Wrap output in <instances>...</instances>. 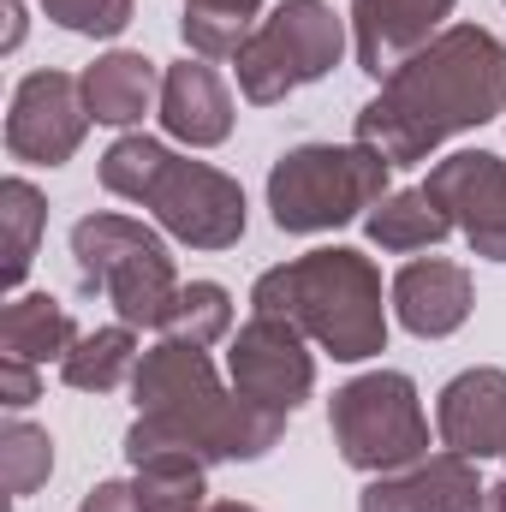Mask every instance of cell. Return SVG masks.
Listing matches in <instances>:
<instances>
[{
	"mask_svg": "<svg viewBox=\"0 0 506 512\" xmlns=\"http://www.w3.org/2000/svg\"><path fill=\"white\" fill-rule=\"evenodd\" d=\"M506 114V42L483 24H447L429 48L399 60L358 108V137L387 167L429 161L447 137Z\"/></svg>",
	"mask_w": 506,
	"mask_h": 512,
	"instance_id": "obj_1",
	"label": "cell"
},
{
	"mask_svg": "<svg viewBox=\"0 0 506 512\" xmlns=\"http://www.w3.org/2000/svg\"><path fill=\"white\" fill-rule=\"evenodd\" d=\"M131 399H137V423L126 429L131 465L149 453H191L203 465H239V459L274 453L286 435L280 411L251 405L239 387L215 376L203 346H185V340H161L137 358Z\"/></svg>",
	"mask_w": 506,
	"mask_h": 512,
	"instance_id": "obj_2",
	"label": "cell"
},
{
	"mask_svg": "<svg viewBox=\"0 0 506 512\" xmlns=\"http://www.w3.org/2000/svg\"><path fill=\"white\" fill-rule=\"evenodd\" d=\"M251 310L286 316L334 364H364L387 346L381 268L352 245H322V251H304L268 274H256Z\"/></svg>",
	"mask_w": 506,
	"mask_h": 512,
	"instance_id": "obj_3",
	"label": "cell"
},
{
	"mask_svg": "<svg viewBox=\"0 0 506 512\" xmlns=\"http://www.w3.org/2000/svg\"><path fill=\"white\" fill-rule=\"evenodd\" d=\"M102 185L126 203H143L161 233H173L191 251H233L245 239V185L227 179L209 161L173 155L167 143L126 131L120 143H108L102 155Z\"/></svg>",
	"mask_w": 506,
	"mask_h": 512,
	"instance_id": "obj_4",
	"label": "cell"
},
{
	"mask_svg": "<svg viewBox=\"0 0 506 512\" xmlns=\"http://www.w3.org/2000/svg\"><path fill=\"white\" fill-rule=\"evenodd\" d=\"M393 167L364 143H298L268 167V215L280 233H334L387 197Z\"/></svg>",
	"mask_w": 506,
	"mask_h": 512,
	"instance_id": "obj_5",
	"label": "cell"
},
{
	"mask_svg": "<svg viewBox=\"0 0 506 512\" xmlns=\"http://www.w3.org/2000/svg\"><path fill=\"white\" fill-rule=\"evenodd\" d=\"M72 262H78V280L102 292L126 328H155V334L167 328L179 304V268L161 245V233H149L131 215L96 209L72 227Z\"/></svg>",
	"mask_w": 506,
	"mask_h": 512,
	"instance_id": "obj_6",
	"label": "cell"
},
{
	"mask_svg": "<svg viewBox=\"0 0 506 512\" xmlns=\"http://www.w3.org/2000/svg\"><path fill=\"white\" fill-rule=\"evenodd\" d=\"M346 30L352 24L328 0H280V6H268L256 18V30L245 36V48L233 54V72H239L245 102L274 108L292 90L322 84L346 60V48H352Z\"/></svg>",
	"mask_w": 506,
	"mask_h": 512,
	"instance_id": "obj_7",
	"label": "cell"
},
{
	"mask_svg": "<svg viewBox=\"0 0 506 512\" xmlns=\"http://www.w3.org/2000/svg\"><path fill=\"white\" fill-rule=\"evenodd\" d=\"M328 429H334L340 459L364 477H387V471L429 459V417L405 370H370L346 382L328 405Z\"/></svg>",
	"mask_w": 506,
	"mask_h": 512,
	"instance_id": "obj_8",
	"label": "cell"
},
{
	"mask_svg": "<svg viewBox=\"0 0 506 512\" xmlns=\"http://www.w3.org/2000/svg\"><path fill=\"white\" fill-rule=\"evenodd\" d=\"M90 120V102H84V78L72 72H30L18 78L12 90V108H6V155L12 161H30V167H66L84 143Z\"/></svg>",
	"mask_w": 506,
	"mask_h": 512,
	"instance_id": "obj_9",
	"label": "cell"
},
{
	"mask_svg": "<svg viewBox=\"0 0 506 512\" xmlns=\"http://www.w3.org/2000/svg\"><path fill=\"white\" fill-rule=\"evenodd\" d=\"M227 376H233V387H239L251 405L292 417V411L310 399V387H316V358H310L304 334H298L286 316L251 310V322H245V328L233 334V346H227Z\"/></svg>",
	"mask_w": 506,
	"mask_h": 512,
	"instance_id": "obj_10",
	"label": "cell"
},
{
	"mask_svg": "<svg viewBox=\"0 0 506 512\" xmlns=\"http://www.w3.org/2000/svg\"><path fill=\"white\" fill-rule=\"evenodd\" d=\"M423 191L447 209L453 233L489 262H506V161L495 149H459L429 167Z\"/></svg>",
	"mask_w": 506,
	"mask_h": 512,
	"instance_id": "obj_11",
	"label": "cell"
},
{
	"mask_svg": "<svg viewBox=\"0 0 506 512\" xmlns=\"http://www.w3.org/2000/svg\"><path fill=\"white\" fill-rule=\"evenodd\" d=\"M459 0H352L346 24H352V54L370 78H387L399 60H411L417 48H429Z\"/></svg>",
	"mask_w": 506,
	"mask_h": 512,
	"instance_id": "obj_12",
	"label": "cell"
},
{
	"mask_svg": "<svg viewBox=\"0 0 506 512\" xmlns=\"http://www.w3.org/2000/svg\"><path fill=\"white\" fill-rule=\"evenodd\" d=\"M435 435L447 453L506 459V370L477 364V370L453 376L435 399Z\"/></svg>",
	"mask_w": 506,
	"mask_h": 512,
	"instance_id": "obj_13",
	"label": "cell"
},
{
	"mask_svg": "<svg viewBox=\"0 0 506 512\" xmlns=\"http://www.w3.org/2000/svg\"><path fill=\"white\" fill-rule=\"evenodd\" d=\"M489 483H477V459L465 453H429L405 471H387L376 477L364 495H358V512H477Z\"/></svg>",
	"mask_w": 506,
	"mask_h": 512,
	"instance_id": "obj_14",
	"label": "cell"
},
{
	"mask_svg": "<svg viewBox=\"0 0 506 512\" xmlns=\"http://www.w3.org/2000/svg\"><path fill=\"white\" fill-rule=\"evenodd\" d=\"M387 298H393V316H399L417 340H447V334H459V328L471 322L477 286H471V274H465L459 262H447V256H417V262H405V268L393 274Z\"/></svg>",
	"mask_w": 506,
	"mask_h": 512,
	"instance_id": "obj_15",
	"label": "cell"
},
{
	"mask_svg": "<svg viewBox=\"0 0 506 512\" xmlns=\"http://www.w3.org/2000/svg\"><path fill=\"white\" fill-rule=\"evenodd\" d=\"M161 131L191 149H215L233 137V96L209 60H179L161 72Z\"/></svg>",
	"mask_w": 506,
	"mask_h": 512,
	"instance_id": "obj_16",
	"label": "cell"
},
{
	"mask_svg": "<svg viewBox=\"0 0 506 512\" xmlns=\"http://www.w3.org/2000/svg\"><path fill=\"white\" fill-rule=\"evenodd\" d=\"M78 78H84V102L96 126H137L149 108H161V72L149 54L114 48L96 66H84Z\"/></svg>",
	"mask_w": 506,
	"mask_h": 512,
	"instance_id": "obj_17",
	"label": "cell"
},
{
	"mask_svg": "<svg viewBox=\"0 0 506 512\" xmlns=\"http://www.w3.org/2000/svg\"><path fill=\"white\" fill-rule=\"evenodd\" d=\"M78 346V322L60 298L48 292H12L0 310V358H24V364H66V352Z\"/></svg>",
	"mask_w": 506,
	"mask_h": 512,
	"instance_id": "obj_18",
	"label": "cell"
},
{
	"mask_svg": "<svg viewBox=\"0 0 506 512\" xmlns=\"http://www.w3.org/2000/svg\"><path fill=\"white\" fill-rule=\"evenodd\" d=\"M364 233H370V245L393 256H411V251H429V245H441L447 233H453V221H447V209L423 191V185H411V191H387L376 209L364 215Z\"/></svg>",
	"mask_w": 506,
	"mask_h": 512,
	"instance_id": "obj_19",
	"label": "cell"
},
{
	"mask_svg": "<svg viewBox=\"0 0 506 512\" xmlns=\"http://www.w3.org/2000/svg\"><path fill=\"white\" fill-rule=\"evenodd\" d=\"M137 512H203L209 507V465L191 453H149L131 465Z\"/></svg>",
	"mask_w": 506,
	"mask_h": 512,
	"instance_id": "obj_20",
	"label": "cell"
},
{
	"mask_svg": "<svg viewBox=\"0 0 506 512\" xmlns=\"http://www.w3.org/2000/svg\"><path fill=\"white\" fill-rule=\"evenodd\" d=\"M137 328L126 322H114V328H90V334H78V346L66 352V364H60V382L78 387V393H114V387H126L137 376Z\"/></svg>",
	"mask_w": 506,
	"mask_h": 512,
	"instance_id": "obj_21",
	"label": "cell"
},
{
	"mask_svg": "<svg viewBox=\"0 0 506 512\" xmlns=\"http://www.w3.org/2000/svg\"><path fill=\"white\" fill-rule=\"evenodd\" d=\"M262 6L268 0H185V18H179L185 48L197 60H233L245 48V36L256 30Z\"/></svg>",
	"mask_w": 506,
	"mask_h": 512,
	"instance_id": "obj_22",
	"label": "cell"
},
{
	"mask_svg": "<svg viewBox=\"0 0 506 512\" xmlns=\"http://www.w3.org/2000/svg\"><path fill=\"white\" fill-rule=\"evenodd\" d=\"M0 221H6V292L24 286L36 245H42V227H48V197L30 185V179H6L0 185Z\"/></svg>",
	"mask_w": 506,
	"mask_h": 512,
	"instance_id": "obj_23",
	"label": "cell"
},
{
	"mask_svg": "<svg viewBox=\"0 0 506 512\" xmlns=\"http://www.w3.org/2000/svg\"><path fill=\"white\" fill-rule=\"evenodd\" d=\"M227 334H233V298H227V286H215V280L179 286V304H173L161 340H185V346H203V352H209V346L227 340Z\"/></svg>",
	"mask_w": 506,
	"mask_h": 512,
	"instance_id": "obj_24",
	"label": "cell"
},
{
	"mask_svg": "<svg viewBox=\"0 0 506 512\" xmlns=\"http://www.w3.org/2000/svg\"><path fill=\"white\" fill-rule=\"evenodd\" d=\"M0 471H6V495L12 501H30L48 483V471H54V441L24 411H12L6 429H0Z\"/></svg>",
	"mask_w": 506,
	"mask_h": 512,
	"instance_id": "obj_25",
	"label": "cell"
},
{
	"mask_svg": "<svg viewBox=\"0 0 506 512\" xmlns=\"http://www.w3.org/2000/svg\"><path fill=\"white\" fill-rule=\"evenodd\" d=\"M60 30H72V36H96V42H108V36H120L131 24V12H137V0H36Z\"/></svg>",
	"mask_w": 506,
	"mask_h": 512,
	"instance_id": "obj_26",
	"label": "cell"
},
{
	"mask_svg": "<svg viewBox=\"0 0 506 512\" xmlns=\"http://www.w3.org/2000/svg\"><path fill=\"white\" fill-rule=\"evenodd\" d=\"M42 399V376H36V364H24V358H0V405L6 411H30Z\"/></svg>",
	"mask_w": 506,
	"mask_h": 512,
	"instance_id": "obj_27",
	"label": "cell"
},
{
	"mask_svg": "<svg viewBox=\"0 0 506 512\" xmlns=\"http://www.w3.org/2000/svg\"><path fill=\"white\" fill-rule=\"evenodd\" d=\"M78 512H137V501H131V483H96V489L78 501Z\"/></svg>",
	"mask_w": 506,
	"mask_h": 512,
	"instance_id": "obj_28",
	"label": "cell"
},
{
	"mask_svg": "<svg viewBox=\"0 0 506 512\" xmlns=\"http://www.w3.org/2000/svg\"><path fill=\"white\" fill-rule=\"evenodd\" d=\"M18 42H24V0H6V42H0V48L12 54Z\"/></svg>",
	"mask_w": 506,
	"mask_h": 512,
	"instance_id": "obj_29",
	"label": "cell"
},
{
	"mask_svg": "<svg viewBox=\"0 0 506 512\" xmlns=\"http://www.w3.org/2000/svg\"><path fill=\"white\" fill-rule=\"evenodd\" d=\"M477 512H506V483H489L483 501H477Z\"/></svg>",
	"mask_w": 506,
	"mask_h": 512,
	"instance_id": "obj_30",
	"label": "cell"
},
{
	"mask_svg": "<svg viewBox=\"0 0 506 512\" xmlns=\"http://www.w3.org/2000/svg\"><path fill=\"white\" fill-rule=\"evenodd\" d=\"M203 512H256V507H245V501H215V507H203Z\"/></svg>",
	"mask_w": 506,
	"mask_h": 512,
	"instance_id": "obj_31",
	"label": "cell"
}]
</instances>
